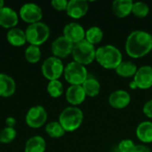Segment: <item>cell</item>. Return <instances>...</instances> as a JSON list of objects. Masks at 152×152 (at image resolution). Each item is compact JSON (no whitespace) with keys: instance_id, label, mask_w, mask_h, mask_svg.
<instances>
[{"instance_id":"4","label":"cell","mask_w":152,"mask_h":152,"mask_svg":"<svg viewBox=\"0 0 152 152\" xmlns=\"http://www.w3.org/2000/svg\"><path fill=\"white\" fill-rule=\"evenodd\" d=\"M96 49L94 45L88 43L86 39L74 45L72 57L74 61L86 66L90 65L95 60Z\"/></svg>"},{"instance_id":"33","label":"cell","mask_w":152,"mask_h":152,"mask_svg":"<svg viewBox=\"0 0 152 152\" xmlns=\"http://www.w3.org/2000/svg\"><path fill=\"white\" fill-rule=\"evenodd\" d=\"M134 152H152V151H151V150L148 146H146V145H144V144H140V145H136V147H135V149H134Z\"/></svg>"},{"instance_id":"29","label":"cell","mask_w":152,"mask_h":152,"mask_svg":"<svg viewBox=\"0 0 152 152\" xmlns=\"http://www.w3.org/2000/svg\"><path fill=\"white\" fill-rule=\"evenodd\" d=\"M17 132L15 128L5 126L0 131V142L3 144H9L16 138Z\"/></svg>"},{"instance_id":"8","label":"cell","mask_w":152,"mask_h":152,"mask_svg":"<svg viewBox=\"0 0 152 152\" xmlns=\"http://www.w3.org/2000/svg\"><path fill=\"white\" fill-rule=\"evenodd\" d=\"M47 120V112L43 106L37 105L31 107L25 117L26 124L31 128H39Z\"/></svg>"},{"instance_id":"14","label":"cell","mask_w":152,"mask_h":152,"mask_svg":"<svg viewBox=\"0 0 152 152\" xmlns=\"http://www.w3.org/2000/svg\"><path fill=\"white\" fill-rule=\"evenodd\" d=\"M89 9L88 2L86 0H70L67 6V14L72 19H80L84 17Z\"/></svg>"},{"instance_id":"12","label":"cell","mask_w":152,"mask_h":152,"mask_svg":"<svg viewBox=\"0 0 152 152\" xmlns=\"http://www.w3.org/2000/svg\"><path fill=\"white\" fill-rule=\"evenodd\" d=\"M63 37H65L72 44H77L86 37V31L82 25L77 22H70L63 28Z\"/></svg>"},{"instance_id":"11","label":"cell","mask_w":152,"mask_h":152,"mask_svg":"<svg viewBox=\"0 0 152 152\" xmlns=\"http://www.w3.org/2000/svg\"><path fill=\"white\" fill-rule=\"evenodd\" d=\"M134 81L138 89L147 90L152 87V67L150 65H144L138 68Z\"/></svg>"},{"instance_id":"13","label":"cell","mask_w":152,"mask_h":152,"mask_svg":"<svg viewBox=\"0 0 152 152\" xmlns=\"http://www.w3.org/2000/svg\"><path fill=\"white\" fill-rule=\"evenodd\" d=\"M131 102V95L125 90H116L109 96L110 105L116 110H123Z\"/></svg>"},{"instance_id":"24","label":"cell","mask_w":152,"mask_h":152,"mask_svg":"<svg viewBox=\"0 0 152 152\" xmlns=\"http://www.w3.org/2000/svg\"><path fill=\"white\" fill-rule=\"evenodd\" d=\"M85 39L93 45L100 44L103 39V31L97 26H93L86 31Z\"/></svg>"},{"instance_id":"10","label":"cell","mask_w":152,"mask_h":152,"mask_svg":"<svg viewBox=\"0 0 152 152\" xmlns=\"http://www.w3.org/2000/svg\"><path fill=\"white\" fill-rule=\"evenodd\" d=\"M73 47L74 44L69 41L65 37L61 36L52 43L51 50L54 57H57L61 60L72 54Z\"/></svg>"},{"instance_id":"25","label":"cell","mask_w":152,"mask_h":152,"mask_svg":"<svg viewBox=\"0 0 152 152\" xmlns=\"http://www.w3.org/2000/svg\"><path fill=\"white\" fill-rule=\"evenodd\" d=\"M45 133L52 138H61L65 134V130L59 123V121H53L46 125Z\"/></svg>"},{"instance_id":"15","label":"cell","mask_w":152,"mask_h":152,"mask_svg":"<svg viewBox=\"0 0 152 152\" xmlns=\"http://www.w3.org/2000/svg\"><path fill=\"white\" fill-rule=\"evenodd\" d=\"M65 95H66L67 102L74 107L82 104L86 98V94L82 86H69L66 91Z\"/></svg>"},{"instance_id":"20","label":"cell","mask_w":152,"mask_h":152,"mask_svg":"<svg viewBox=\"0 0 152 152\" xmlns=\"http://www.w3.org/2000/svg\"><path fill=\"white\" fill-rule=\"evenodd\" d=\"M6 39L10 45L17 47L24 45L27 42L25 31L19 28H13L9 29L6 35Z\"/></svg>"},{"instance_id":"22","label":"cell","mask_w":152,"mask_h":152,"mask_svg":"<svg viewBox=\"0 0 152 152\" xmlns=\"http://www.w3.org/2000/svg\"><path fill=\"white\" fill-rule=\"evenodd\" d=\"M137 69H138L137 65L134 62L131 61H123L115 70L119 77L127 78V77H134Z\"/></svg>"},{"instance_id":"31","label":"cell","mask_w":152,"mask_h":152,"mask_svg":"<svg viewBox=\"0 0 152 152\" xmlns=\"http://www.w3.org/2000/svg\"><path fill=\"white\" fill-rule=\"evenodd\" d=\"M68 3H69V1H67V0H53L51 2V4L53 7V9L61 12V11L67 10Z\"/></svg>"},{"instance_id":"28","label":"cell","mask_w":152,"mask_h":152,"mask_svg":"<svg viewBox=\"0 0 152 152\" xmlns=\"http://www.w3.org/2000/svg\"><path fill=\"white\" fill-rule=\"evenodd\" d=\"M150 12L149 5L144 2H134L132 13L137 18H145Z\"/></svg>"},{"instance_id":"26","label":"cell","mask_w":152,"mask_h":152,"mask_svg":"<svg viewBox=\"0 0 152 152\" xmlns=\"http://www.w3.org/2000/svg\"><path fill=\"white\" fill-rule=\"evenodd\" d=\"M24 56H25V59L28 62L37 63L40 61L41 56H42V53H41L39 46L29 45L25 50Z\"/></svg>"},{"instance_id":"9","label":"cell","mask_w":152,"mask_h":152,"mask_svg":"<svg viewBox=\"0 0 152 152\" xmlns=\"http://www.w3.org/2000/svg\"><path fill=\"white\" fill-rule=\"evenodd\" d=\"M20 16L23 21L30 25L33 23L40 22L43 18V11L39 5L34 3H27L20 7Z\"/></svg>"},{"instance_id":"1","label":"cell","mask_w":152,"mask_h":152,"mask_svg":"<svg viewBox=\"0 0 152 152\" xmlns=\"http://www.w3.org/2000/svg\"><path fill=\"white\" fill-rule=\"evenodd\" d=\"M126 52L134 59H140L152 50V35L143 30H134L129 34L126 41Z\"/></svg>"},{"instance_id":"36","label":"cell","mask_w":152,"mask_h":152,"mask_svg":"<svg viewBox=\"0 0 152 152\" xmlns=\"http://www.w3.org/2000/svg\"><path fill=\"white\" fill-rule=\"evenodd\" d=\"M3 7H4V2L3 0H0V9H2Z\"/></svg>"},{"instance_id":"19","label":"cell","mask_w":152,"mask_h":152,"mask_svg":"<svg viewBox=\"0 0 152 152\" xmlns=\"http://www.w3.org/2000/svg\"><path fill=\"white\" fill-rule=\"evenodd\" d=\"M138 140L143 143L152 142V122L151 121H142L141 122L135 131Z\"/></svg>"},{"instance_id":"3","label":"cell","mask_w":152,"mask_h":152,"mask_svg":"<svg viewBox=\"0 0 152 152\" xmlns=\"http://www.w3.org/2000/svg\"><path fill=\"white\" fill-rule=\"evenodd\" d=\"M84 120V114L77 107H67L59 116V123L65 132H74L77 130Z\"/></svg>"},{"instance_id":"17","label":"cell","mask_w":152,"mask_h":152,"mask_svg":"<svg viewBox=\"0 0 152 152\" xmlns=\"http://www.w3.org/2000/svg\"><path fill=\"white\" fill-rule=\"evenodd\" d=\"M16 90V83L14 79L7 74L0 73V96L11 97Z\"/></svg>"},{"instance_id":"34","label":"cell","mask_w":152,"mask_h":152,"mask_svg":"<svg viewBox=\"0 0 152 152\" xmlns=\"http://www.w3.org/2000/svg\"><path fill=\"white\" fill-rule=\"evenodd\" d=\"M5 125L7 127H12L14 128V126H16V119L12 117H8L5 119Z\"/></svg>"},{"instance_id":"7","label":"cell","mask_w":152,"mask_h":152,"mask_svg":"<svg viewBox=\"0 0 152 152\" xmlns=\"http://www.w3.org/2000/svg\"><path fill=\"white\" fill-rule=\"evenodd\" d=\"M64 68L65 67L63 66L62 61L61 59L51 56L44 61L41 70L43 76L49 81H52L59 80V78L63 75Z\"/></svg>"},{"instance_id":"30","label":"cell","mask_w":152,"mask_h":152,"mask_svg":"<svg viewBox=\"0 0 152 152\" xmlns=\"http://www.w3.org/2000/svg\"><path fill=\"white\" fill-rule=\"evenodd\" d=\"M135 147H136V145L134 144V142L132 140L125 139L119 142L118 149L119 152H134Z\"/></svg>"},{"instance_id":"32","label":"cell","mask_w":152,"mask_h":152,"mask_svg":"<svg viewBox=\"0 0 152 152\" xmlns=\"http://www.w3.org/2000/svg\"><path fill=\"white\" fill-rule=\"evenodd\" d=\"M142 112L147 118L152 119V99L145 102L142 108Z\"/></svg>"},{"instance_id":"2","label":"cell","mask_w":152,"mask_h":152,"mask_svg":"<svg viewBox=\"0 0 152 152\" xmlns=\"http://www.w3.org/2000/svg\"><path fill=\"white\" fill-rule=\"evenodd\" d=\"M95 60L104 69H116L123 61V56L118 48L112 45H106L96 49Z\"/></svg>"},{"instance_id":"21","label":"cell","mask_w":152,"mask_h":152,"mask_svg":"<svg viewBox=\"0 0 152 152\" xmlns=\"http://www.w3.org/2000/svg\"><path fill=\"white\" fill-rule=\"evenodd\" d=\"M46 149V143L43 137L36 135L29 138L24 147L25 152H45Z\"/></svg>"},{"instance_id":"16","label":"cell","mask_w":152,"mask_h":152,"mask_svg":"<svg viewBox=\"0 0 152 152\" xmlns=\"http://www.w3.org/2000/svg\"><path fill=\"white\" fill-rule=\"evenodd\" d=\"M19 16L11 7L4 6L0 9V26L4 28H13L18 24Z\"/></svg>"},{"instance_id":"27","label":"cell","mask_w":152,"mask_h":152,"mask_svg":"<svg viewBox=\"0 0 152 152\" xmlns=\"http://www.w3.org/2000/svg\"><path fill=\"white\" fill-rule=\"evenodd\" d=\"M48 94L53 98H59L62 95L64 88L63 85L60 80H52L49 81L46 87Z\"/></svg>"},{"instance_id":"23","label":"cell","mask_w":152,"mask_h":152,"mask_svg":"<svg viewBox=\"0 0 152 152\" xmlns=\"http://www.w3.org/2000/svg\"><path fill=\"white\" fill-rule=\"evenodd\" d=\"M82 87L86 96H89V97H95L101 92V84L94 77H88L87 79L82 85Z\"/></svg>"},{"instance_id":"5","label":"cell","mask_w":152,"mask_h":152,"mask_svg":"<svg viewBox=\"0 0 152 152\" xmlns=\"http://www.w3.org/2000/svg\"><path fill=\"white\" fill-rule=\"evenodd\" d=\"M27 42L31 45L39 46L45 43L50 36V28L44 22H37L28 26L25 30Z\"/></svg>"},{"instance_id":"18","label":"cell","mask_w":152,"mask_h":152,"mask_svg":"<svg viewBox=\"0 0 152 152\" xmlns=\"http://www.w3.org/2000/svg\"><path fill=\"white\" fill-rule=\"evenodd\" d=\"M133 4L132 0H115L112 3V12L118 18H126L132 13Z\"/></svg>"},{"instance_id":"6","label":"cell","mask_w":152,"mask_h":152,"mask_svg":"<svg viewBox=\"0 0 152 152\" xmlns=\"http://www.w3.org/2000/svg\"><path fill=\"white\" fill-rule=\"evenodd\" d=\"M64 78L70 86H82L88 77L86 66L76 61H71L64 68Z\"/></svg>"},{"instance_id":"35","label":"cell","mask_w":152,"mask_h":152,"mask_svg":"<svg viewBox=\"0 0 152 152\" xmlns=\"http://www.w3.org/2000/svg\"><path fill=\"white\" fill-rule=\"evenodd\" d=\"M129 87L131 88V89H133V90H135V89H138L137 88V86H136V84L134 83V81L133 80L130 84H129Z\"/></svg>"}]
</instances>
